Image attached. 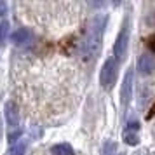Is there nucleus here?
Returning a JSON list of instances; mask_svg holds the SVG:
<instances>
[{
  "mask_svg": "<svg viewBox=\"0 0 155 155\" xmlns=\"http://www.w3.org/2000/svg\"><path fill=\"white\" fill-rule=\"evenodd\" d=\"M133 87H134V71L133 68H127L126 75L122 78V87H120V105L127 106L133 99Z\"/></svg>",
  "mask_w": 155,
  "mask_h": 155,
  "instance_id": "20e7f679",
  "label": "nucleus"
},
{
  "mask_svg": "<svg viewBox=\"0 0 155 155\" xmlns=\"http://www.w3.org/2000/svg\"><path fill=\"white\" fill-rule=\"evenodd\" d=\"M7 153L9 155H25L26 153V143L25 141H18L14 145H11Z\"/></svg>",
  "mask_w": 155,
  "mask_h": 155,
  "instance_id": "9d476101",
  "label": "nucleus"
},
{
  "mask_svg": "<svg viewBox=\"0 0 155 155\" xmlns=\"http://www.w3.org/2000/svg\"><path fill=\"white\" fill-rule=\"evenodd\" d=\"M129 38H131V18L126 16L124 23H122V28H120L119 35L115 38V44H113V58L117 61L126 59L127 47H129Z\"/></svg>",
  "mask_w": 155,
  "mask_h": 155,
  "instance_id": "f03ea898",
  "label": "nucleus"
},
{
  "mask_svg": "<svg viewBox=\"0 0 155 155\" xmlns=\"http://www.w3.org/2000/svg\"><path fill=\"white\" fill-rule=\"evenodd\" d=\"M7 35H9V21H4L0 23V47L5 44V40H7Z\"/></svg>",
  "mask_w": 155,
  "mask_h": 155,
  "instance_id": "f8f14e48",
  "label": "nucleus"
},
{
  "mask_svg": "<svg viewBox=\"0 0 155 155\" xmlns=\"http://www.w3.org/2000/svg\"><path fill=\"white\" fill-rule=\"evenodd\" d=\"M0 134H2V129H0Z\"/></svg>",
  "mask_w": 155,
  "mask_h": 155,
  "instance_id": "4468645a",
  "label": "nucleus"
},
{
  "mask_svg": "<svg viewBox=\"0 0 155 155\" xmlns=\"http://www.w3.org/2000/svg\"><path fill=\"white\" fill-rule=\"evenodd\" d=\"M117 73H119V61L115 58H108L101 66V71H99V84L105 91H110L115 85Z\"/></svg>",
  "mask_w": 155,
  "mask_h": 155,
  "instance_id": "7ed1b4c3",
  "label": "nucleus"
},
{
  "mask_svg": "<svg viewBox=\"0 0 155 155\" xmlns=\"http://www.w3.org/2000/svg\"><path fill=\"white\" fill-rule=\"evenodd\" d=\"M51 153L52 155H75V150L70 143H58L51 147Z\"/></svg>",
  "mask_w": 155,
  "mask_h": 155,
  "instance_id": "1a4fd4ad",
  "label": "nucleus"
},
{
  "mask_svg": "<svg viewBox=\"0 0 155 155\" xmlns=\"http://www.w3.org/2000/svg\"><path fill=\"white\" fill-rule=\"evenodd\" d=\"M31 40V31L28 28H18L11 33V42L14 45H25Z\"/></svg>",
  "mask_w": 155,
  "mask_h": 155,
  "instance_id": "6e6552de",
  "label": "nucleus"
},
{
  "mask_svg": "<svg viewBox=\"0 0 155 155\" xmlns=\"http://www.w3.org/2000/svg\"><path fill=\"white\" fill-rule=\"evenodd\" d=\"M106 21H108V18L105 14L94 16L91 21H89L87 28H85L84 38L78 44V52H80L82 59H85V61L87 59H92L99 52V49H101V40H103V35H105Z\"/></svg>",
  "mask_w": 155,
  "mask_h": 155,
  "instance_id": "f257e3e1",
  "label": "nucleus"
},
{
  "mask_svg": "<svg viewBox=\"0 0 155 155\" xmlns=\"http://www.w3.org/2000/svg\"><path fill=\"white\" fill-rule=\"evenodd\" d=\"M136 66H138V71H140L141 75H152L155 71V59L152 54H148V52H145V54H141L140 58H138V61H136Z\"/></svg>",
  "mask_w": 155,
  "mask_h": 155,
  "instance_id": "0eeeda50",
  "label": "nucleus"
},
{
  "mask_svg": "<svg viewBox=\"0 0 155 155\" xmlns=\"http://www.w3.org/2000/svg\"><path fill=\"white\" fill-rule=\"evenodd\" d=\"M103 155H120V152H119V145L115 143V141H112V140H108L103 145Z\"/></svg>",
  "mask_w": 155,
  "mask_h": 155,
  "instance_id": "9b49d317",
  "label": "nucleus"
},
{
  "mask_svg": "<svg viewBox=\"0 0 155 155\" xmlns=\"http://www.w3.org/2000/svg\"><path fill=\"white\" fill-rule=\"evenodd\" d=\"M122 138L126 141L127 145H131V147H136L138 143H140V122H129L124 129V133H122Z\"/></svg>",
  "mask_w": 155,
  "mask_h": 155,
  "instance_id": "423d86ee",
  "label": "nucleus"
},
{
  "mask_svg": "<svg viewBox=\"0 0 155 155\" xmlns=\"http://www.w3.org/2000/svg\"><path fill=\"white\" fill-rule=\"evenodd\" d=\"M5 122H7L9 133H14V131H19V112H18V106L16 103L9 101L5 105Z\"/></svg>",
  "mask_w": 155,
  "mask_h": 155,
  "instance_id": "39448f33",
  "label": "nucleus"
},
{
  "mask_svg": "<svg viewBox=\"0 0 155 155\" xmlns=\"http://www.w3.org/2000/svg\"><path fill=\"white\" fill-rule=\"evenodd\" d=\"M147 45H148V49L150 51H153L155 52V35H150L147 38Z\"/></svg>",
  "mask_w": 155,
  "mask_h": 155,
  "instance_id": "ddd939ff",
  "label": "nucleus"
}]
</instances>
